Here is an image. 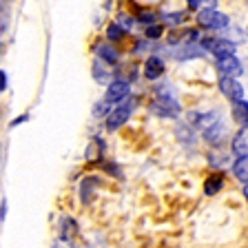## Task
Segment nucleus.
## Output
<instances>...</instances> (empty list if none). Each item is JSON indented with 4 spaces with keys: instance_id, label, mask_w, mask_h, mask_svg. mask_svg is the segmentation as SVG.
<instances>
[{
    "instance_id": "9d476101",
    "label": "nucleus",
    "mask_w": 248,
    "mask_h": 248,
    "mask_svg": "<svg viewBox=\"0 0 248 248\" xmlns=\"http://www.w3.org/2000/svg\"><path fill=\"white\" fill-rule=\"evenodd\" d=\"M164 73V60L160 56H151L144 62V78L146 80H157Z\"/></svg>"
},
{
    "instance_id": "5701e85b",
    "label": "nucleus",
    "mask_w": 248,
    "mask_h": 248,
    "mask_svg": "<svg viewBox=\"0 0 248 248\" xmlns=\"http://www.w3.org/2000/svg\"><path fill=\"white\" fill-rule=\"evenodd\" d=\"M115 22H118V25L122 27L124 31H131V29H133V22L135 20L131 18L129 14H124V11H122V14H118V20H115Z\"/></svg>"
},
{
    "instance_id": "7ed1b4c3",
    "label": "nucleus",
    "mask_w": 248,
    "mask_h": 248,
    "mask_svg": "<svg viewBox=\"0 0 248 248\" xmlns=\"http://www.w3.org/2000/svg\"><path fill=\"white\" fill-rule=\"evenodd\" d=\"M197 22H200V27H204V29L219 31V29H226L228 27V16L222 14V11H217L215 7H206V9H202L200 14H197Z\"/></svg>"
},
{
    "instance_id": "393cba45",
    "label": "nucleus",
    "mask_w": 248,
    "mask_h": 248,
    "mask_svg": "<svg viewBox=\"0 0 248 248\" xmlns=\"http://www.w3.org/2000/svg\"><path fill=\"white\" fill-rule=\"evenodd\" d=\"M182 20H184V14H182V11H177V14H166L164 16V22H169V25H180Z\"/></svg>"
},
{
    "instance_id": "9b49d317",
    "label": "nucleus",
    "mask_w": 248,
    "mask_h": 248,
    "mask_svg": "<svg viewBox=\"0 0 248 248\" xmlns=\"http://www.w3.org/2000/svg\"><path fill=\"white\" fill-rule=\"evenodd\" d=\"M58 228H60V237L64 239V242H71V239L78 235V222L73 219V217H69V215H62L60 217Z\"/></svg>"
},
{
    "instance_id": "dca6fc26",
    "label": "nucleus",
    "mask_w": 248,
    "mask_h": 248,
    "mask_svg": "<svg viewBox=\"0 0 248 248\" xmlns=\"http://www.w3.org/2000/svg\"><path fill=\"white\" fill-rule=\"evenodd\" d=\"M232 173H235V177H237L239 182L248 184V155L237 157V162L232 164Z\"/></svg>"
},
{
    "instance_id": "423d86ee",
    "label": "nucleus",
    "mask_w": 248,
    "mask_h": 248,
    "mask_svg": "<svg viewBox=\"0 0 248 248\" xmlns=\"http://www.w3.org/2000/svg\"><path fill=\"white\" fill-rule=\"evenodd\" d=\"M219 91L224 93V98H228L231 102H237L244 98V87L237 82V78H228L224 76L219 80Z\"/></svg>"
},
{
    "instance_id": "cd10ccee",
    "label": "nucleus",
    "mask_w": 248,
    "mask_h": 248,
    "mask_svg": "<svg viewBox=\"0 0 248 248\" xmlns=\"http://www.w3.org/2000/svg\"><path fill=\"white\" fill-rule=\"evenodd\" d=\"M7 89V73L5 71H0V93Z\"/></svg>"
},
{
    "instance_id": "a211bd4d",
    "label": "nucleus",
    "mask_w": 248,
    "mask_h": 248,
    "mask_svg": "<svg viewBox=\"0 0 248 248\" xmlns=\"http://www.w3.org/2000/svg\"><path fill=\"white\" fill-rule=\"evenodd\" d=\"M84 157H87V162H98L102 157V142L100 140H91L87 151H84Z\"/></svg>"
},
{
    "instance_id": "412c9836",
    "label": "nucleus",
    "mask_w": 248,
    "mask_h": 248,
    "mask_svg": "<svg viewBox=\"0 0 248 248\" xmlns=\"http://www.w3.org/2000/svg\"><path fill=\"white\" fill-rule=\"evenodd\" d=\"M108 111H111V104L104 98L100 100V102H95V107H93V115H95V118H107Z\"/></svg>"
},
{
    "instance_id": "bb28decb",
    "label": "nucleus",
    "mask_w": 248,
    "mask_h": 248,
    "mask_svg": "<svg viewBox=\"0 0 248 248\" xmlns=\"http://www.w3.org/2000/svg\"><path fill=\"white\" fill-rule=\"evenodd\" d=\"M27 120H29V115H20V118H16V120H14V122H11V124H9V126H11V129H16V126H18V124L27 122Z\"/></svg>"
},
{
    "instance_id": "1a4fd4ad",
    "label": "nucleus",
    "mask_w": 248,
    "mask_h": 248,
    "mask_svg": "<svg viewBox=\"0 0 248 248\" xmlns=\"http://www.w3.org/2000/svg\"><path fill=\"white\" fill-rule=\"evenodd\" d=\"M95 58H100V60H104L107 64H118V60H120V53L115 51V46L111 45L108 40H102V42H98L95 45Z\"/></svg>"
},
{
    "instance_id": "4be33fe9",
    "label": "nucleus",
    "mask_w": 248,
    "mask_h": 248,
    "mask_svg": "<svg viewBox=\"0 0 248 248\" xmlns=\"http://www.w3.org/2000/svg\"><path fill=\"white\" fill-rule=\"evenodd\" d=\"M144 36L149 38V40H157V38L162 36V25H160V22H153V25H146V29H144Z\"/></svg>"
},
{
    "instance_id": "0eeeda50",
    "label": "nucleus",
    "mask_w": 248,
    "mask_h": 248,
    "mask_svg": "<svg viewBox=\"0 0 248 248\" xmlns=\"http://www.w3.org/2000/svg\"><path fill=\"white\" fill-rule=\"evenodd\" d=\"M204 49L206 51H211L213 56H231V53H235V42L231 40H224V38H206L204 40Z\"/></svg>"
},
{
    "instance_id": "6e6552de",
    "label": "nucleus",
    "mask_w": 248,
    "mask_h": 248,
    "mask_svg": "<svg viewBox=\"0 0 248 248\" xmlns=\"http://www.w3.org/2000/svg\"><path fill=\"white\" fill-rule=\"evenodd\" d=\"M91 71H93V80H95L98 84H104V87H107V84L111 82V78H113L111 64H107V62L100 60V58H95V60H93Z\"/></svg>"
},
{
    "instance_id": "b1692460",
    "label": "nucleus",
    "mask_w": 248,
    "mask_h": 248,
    "mask_svg": "<svg viewBox=\"0 0 248 248\" xmlns=\"http://www.w3.org/2000/svg\"><path fill=\"white\" fill-rule=\"evenodd\" d=\"M157 18H160V16L153 14V11H142V14H140V22H142V25H153V22H157Z\"/></svg>"
},
{
    "instance_id": "2eb2a0df",
    "label": "nucleus",
    "mask_w": 248,
    "mask_h": 248,
    "mask_svg": "<svg viewBox=\"0 0 248 248\" xmlns=\"http://www.w3.org/2000/svg\"><path fill=\"white\" fill-rule=\"evenodd\" d=\"M100 186V180L95 175H91V177H87V180L82 182V186H80V195H82V202L87 204L89 200L93 197V193H95V188Z\"/></svg>"
},
{
    "instance_id": "f8f14e48",
    "label": "nucleus",
    "mask_w": 248,
    "mask_h": 248,
    "mask_svg": "<svg viewBox=\"0 0 248 248\" xmlns=\"http://www.w3.org/2000/svg\"><path fill=\"white\" fill-rule=\"evenodd\" d=\"M232 120L242 126H248V102L244 98L232 102Z\"/></svg>"
},
{
    "instance_id": "6ab92c4d",
    "label": "nucleus",
    "mask_w": 248,
    "mask_h": 248,
    "mask_svg": "<svg viewBox=\"0 0 248 248\" xmlns=\"http://www.w3.org/2000/svg\"><path fill=\"white\" fill-rule=\"evenodd\" d=\"M222 186H224V180H222V175H211L206 180V184H204V193L206 195H217V193L222 191Z\"/></svg>"
},
{
    "instance_id": "c85d7f7f",
    "label": "nucleus",
    "mask_w": 248,
    "mask_h": 248,
    "mask_svg": "<svg viewBox=\"0 0 248 248\" xmlns=\"http://www.w3.org/2000/svg\"><path fill=\"white\" fill-rule=\"evenodd\" d=\"M244 197H246V202H248V184L244 186Z\"/></svg>"
},
{
    "instance_id": "f257e3e1",
    "label": "nucleus",
    "mask_w": 248,
    "mask_h": 248,
    "mask_svg": "<svg viewBox=\"0 0 248 248\" xmlns=\"http://www.w3.org/2000/svg\"><path fill=\"white\" fill-rule=\"evenodd\" d=\"M151 111L160 118H175L180 113V102H177V95L173 93L170 87H162L157 89V98L151 104Z\"/></svg>"
},
{
    "instance_id": "a878e982",
    "label": "nucleus",
    "mask_w": 248,
    "mask_h": 248,
    "mask_svg": "<svg viewBox=\"0 0 248 248\" xmlns=\"http://www.w3.org/2000/svg\"><path fill=\"white\" fill-rule=\"evenodd\" d=\"M186 2H188V7H191V9H197V7H202V5L215 7V0H186Z\"/></svg>"
},
{
    "instance_id": "c756f323",
    "label": "nucleus",
    "mask_w": 248,
    "mask_h": 248,
    "mask_svg": "<svg viewBox=\"0 0 248 248\" xmlns=\"http://www.w3.org/2000/svg\"><path fill=\"white\" fill-rule=\"evenodd\" d=\"M0 49H2V46H0Z\"/></svg>"
},
{
    "instance_id": "39448f33",
    "label": "nucleus",
    "mask_w": 248,
    "mask_h": 248,
    "mask_svg": "<svg viewBox=\"0 0 248 248\" xmlns=\"http://www.w3.org/2000/svg\"><path fill=\"white\" fill-rule=\"evenodd\" d=\"M217 71L222 73V76L237 78V76L244 73V67H242V62H239V58L235 56V53H231V56H219L217 58Z\"/></svg>"
},
{
    "instance_id": "ddd939ff",
    "label": "nucleus",
    "mask_w": 248,
    "mask_h": 248,
    "mask_svg": "<svg viewBox=\"0 0 248 248\" xmlns=\"http://www.w3.org/2000/svg\"><path fill=\"white\" fill-rule=\"evenodd\" d=\"M232 153L237 155V157L248 155V129H242L232 138Z\"/></svg>"
},
{
    "instance_id": "4468645a",
    "label": "nucleus",
    "mask_w": 248,
    "mask_h": 248,
    "mask_svg": "<svg viewBox=\"0 0 248 248\" xmlns=\"http://www.w3.org/2000/svg\"><path fill=\"white\" fill-rule=\"evenodd\" d=\"M222 135H224V124L222 122H215V124H211V126L204 129V140H206L208 144H219Z\"/></svg>"
},
{
    "instance_id": "f03ea898",
    "label": "nucleus",
    "mask_w": 248,
    "mask_h": 248,
    "mask_svg": "<svg viewBox=\"0 0 248 248\" xmlns=\"http://www.w3.org/2000/svg\"><path fill=\"white\" fill-rule=\"evenodd\" d=\"M133 107H135V102H133L131 95L129 98H124L122 102H118V107L111 108L108 115L104 118V126H107V131H118L120 126H124V124L129 122L131 113H133Z\"/></svg>"
},
{
    "instance_id": "f3484780",
    "label": "nucleus",
    "mask_w": 248,
    "mask_h": 248,
    "mask_svg": "<svg viewBox=\"0 0 248 248\" xmlns=\"http://www.w3.org/2000/svg\"><path fill=\"white\" fill-rule=\"evenodd\" d=\"M175 60H191V58H197V56H202V49H197L193 42H188L186 46H182V49H177L175 53Z\"/></svg>"
},
{
    "instance_id": "aec40b11",
    "label": "nucleus",
    "mask_w": 248,
    "mask_h": 248,
    "mask_svg": "<svg viewBox=\"0 0 248 248\" xmlns=\"http://www.w3.org/2000/svg\"><path fill=\"white\" fill-rule=\"evenodd\" d=\"M124 33H126V31H124L118 22H111V25L107 27V40L108 42H115V40H120V38H124Z\"/></svg>"
},
{
    "instance_id": "20e7f679",
    "label": "nucleus",
    "mask_w": 248,
    "mask_h": 248,
    "mask_svg": "<svg viewBox=\"0 0 248 248\" xmlns=\"http://www.w3.org/2000/svg\"><path fill=\"white\" fill-rule=\"evenodd\" d=\"M131 95V84L126 80H111L107 84V93H104V100L108 104H118L122 102L124 98H129Z\"/></svg>"
}]
</instances>
